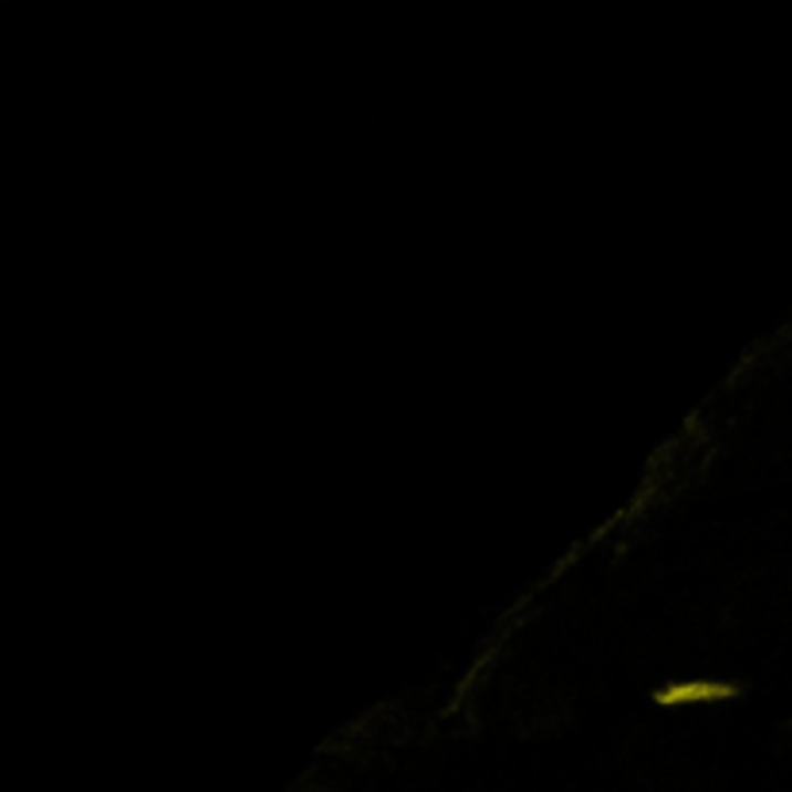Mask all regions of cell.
<instances>
[{"label": "cell", "mask_w": 792, "mask_h": 792, "mask_svg": "<svg viewBox=\"0 0 792 792\" xmlns=\"http://www.w3.org/2000/svg\"><path fill=\"white\" fill-rule=\"evenodd\" d=\"M739 696V688L727 680H669L654 692L657 708H700V704H727Z\"/></svg>", "instance_id": "obj_1"}]
</instances>
